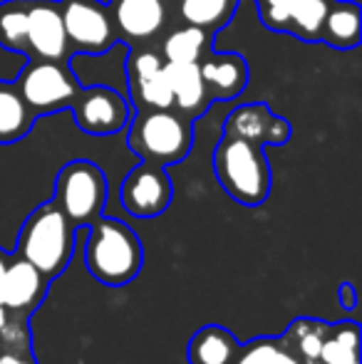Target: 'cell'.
I'll list each match as a JSON object with an SVG mask.
<instances>
[{
	"label": "cell",
	"mask_w": 362,
	"mask_h": 364,
	"mask_svg": "<svg viewBox=\"0 0 362 364\" xmlns=\"http://www.w3.org/2000/svg\"><path fill=\"white\" fill-rule=\"evenodd\" d=\"M20 97L25 105L33 109V114H48V112L63 109L70 107L78 97V77L68 65L60 60H40V63H30L23 73L18 75Z\"/></svg>",
	"instance_id": "8992f818"
},
{
	"label": "cell",
	"mask_w": 362,
	"mask_h": 364,
	"mask_svg": "<svg viewBox=\"0 0 362 364\" xmlns=\"http://www.w3.org/2000/svg\"><path fill=\"white\" fill-rule=\"evenodd\" d=\"M360 325L353 320L330 325L328 337L320 347L318 364H355L360 362Z\"/></svg>",
	"instance_id": "44dd1931"
},
{
	"label": "cell",
	"mask_w": 362,
	"mask_h": 364,
	"mask_svg": "<svg viewBox=\"0 0 362 364\" xmlns=\"http://www.w3.org/2000/svg\"><path fill=\"white\" fill-rule=\"evenodd\" d=\"M338 300H340V305H343V310H348V312L355 310V305H358V295H355L353 283H340Z\"/></svg>",
	"instance_id": "4316f807"
},
{
	"label": "cell",
	"mask_w": 362,
	"mask_h": 364,
	"mask_svg": "<svg viewBox=\"0 0 362 364\" xmlns=\"http://www.w3.org/2000/svg\"><path fill=\"white\" fill-rule=\"evenodd\" d=\"M166 63H201L203 55H208V30L196 25L176 28L161 45Z\"/></svg>",
	"instance_id": "cb8c5ba5"
},
{
	"label": "cell",
	"mask_w": 362,
	"mask_h": 364,
	"mask_svg": "<svg viewBox=\"0 0 362 364\" xmlns=\"http://www.w3.org/2000/svg\"><path fill=\"white\" fill-rule=\"evenodd\" d=\"M68 45L78 53L100 55L115 48L117 30L112 25L110 8L100 0H60Z\"/></svg>",
	"instance_id": "52a82bcc"
},
{
	"label": "cell",
	"mask_w": 362,
	"mask_h": 364,
	"mask_svg": "<svg viewBox=\"0 0 362 364\" xmlns=\"http://www.w3.org/2000/svg\"><path fill=\"white\" fill-rule=\"evenodd\" d=\"M78 228L58 208L55 201L38 206L23 223L15 255L33 263L45 278L55 280L68 270L75 255Z\"/></svg>",
	"instance_id": "7a4b0ae2"
},
{
	"label": "cell",
	"mask_w": 362,
	"mask_h": 364,
	"mask_svg": "<svg viewBox=\"0 0 362 364\" xmlns=\"http://www.w3.org/2000/svg\"><path fill=\"white\" fill-rule=\"evenodd\" d=\"M278 364H303L300 360H295L293 355H290V352H283V357H280V362Z\"/></svg>",
	"instance_id": "83f0119b"
},
{
	"label": "cell",
	"mask_w": 362,
	"mask_h": 364,
	"mask_svg": "<svg viewBox=\"0 0 362 364\" xmlns=\"http://www.w3.org/2000/svg\"><path fill=\"white\" fill-rule=\"evenodd\" d=\"M320 40L333 48H355L360 43V5L353 0L330 3L320 28Z\"/></svg>",
	"instance_id": "d6986e66"
},
{
	"label": "cell",
	"mask_w": 362,
	"mask_h": 364,
	"mask_svg": "<svg viewBox=\"0 0 362 364\" xmlns=\"http://www.w3.org/2000/svg\"><path fill=\"white\" fill-rule=\"evenodd\" d=\"M28 48L40 60H65L70 45L60 15V3L28 0Z\"/></svg>",
	"instance_id": "5bb4252c"
},
{
	"label": "cell",
	"mask_w": 362,
	"mask_h": 364,
	"mask_svg": "<svg viewBox=\"0 0 362 364\" xmlns=\"http://www.w3.org/2000/svg\"><path fill=\"white\" fill-rule=\"evenodd\" d=\"M164 73L171 87L174 107H179L186 114H196V112L206 109L208 90L203 85L198 63H164Z\"/></svg>",
	"instance_id": "2e32d148"
},
{
	"label": "cell",
	"mask_w": 362,
	"mask_h": 364,
	"mask_svg": "<svg viewBox=\"0 0 362 364\" xmlns=\"http://www.w3.org/2000/svg\"><path fill=\"white\" fill-rule=\"evenodd\" d=\"M87 228L85 265L92 278L110 288L132 283L144 265V248L134 230L124 220L105 216H100Z\"/></svg>",
	"instance_id": "6da1fadb"
},
{
	"label": "cell",
	"mask_w": 362,
	"mask_h": 364,
	"mask_svg": "<svg viewBox=\"0 0 362 364\" xmlns=\"http://www.w3.org/2000/svg\"><path fill=\"white\" fill-rule=\"evenodd\" d=\"M8 260H10V255L5 253V250H0V275H3L5 265H8Z\"/></svg>",
	"instance_id": "f1b7e54d"
},
{
	"label": "cell",
	"mask_w": 362,
	"mask_h": 364,
	"mask_svg": "<svg viewBox=\"0 0 362 364\" xmlns=\"http://www.w3.org/2000/svg\"><path fill=\"white\" fill-rule=\"evenodd\" d=\"M213 171L223 191L243 206H261L271 193V166L266 151L246 139L223 134L213 151Z\"/></svg>",
	"instance_id": "3957f363"
},
{
	"label": "cell",
	"mask_w": 362,
	"mask_h": 364,
	"mask_svg": "<svg viewBox=\"0 0 362 364\" xmlns=\"http://www.w3.org/2000/svg\"><path fill=\"white\" fill-rule=\"evenodd\" d=\"M328 8L330 0H288L283 30H290L305 40H318Z\"/></svg>",
	"instance_id": "603a6c76"
},
{
	"label": "cell",
	"mask_w": 362,
	"mask_h": 364,
	"mask_svg": "<svg viewBox=\"0 0 362 364\" xmlns=\"http://www.w3.org/2000/svg\"><path fill=\"white\" fill-rule=\"evenodd\" d=\"M129 90L142 109H171L174 97L164 73V60L149 50L129 58Z\"/></svg>",
	"instance_id": "7c38bea8"
},
{
	"label": "cell",
	"mask_w": 362,
	"mask_h": 364,
	"mask_svg": "<svg viewBox=\"0 0 362 364\" xmlns=\"http://www.w3.org/2000/svg\"><path fill=\"white\" fill-rule=\"evenodd\" d=\"M330 322L315 320V317H298V320L290 322L288 332L283 340L285 352L300 360L303 364H318L320 347H323L325 337H328Z\"/></svg>",
	"instance_id": "ac0fdd59"
},
{
	"label": "cell",
	"mask_w": 362,
	"mask_h": 364,
	"mask_svg": "<svg viewBox=\"0 0 362 364\" xmlns=\"http://www.w3.org/2000/svg\"><path fill=\"white\" fill-rule=\"evenodd\" d=\"M53 280L45 278L33 263L10 255L3 275H0V305L10 315L28 317L40 307V302L48 295V288Z\"/></svg>",
	"instance_id": "30bf717a"
},
{
	"label": "cell",
	"mask_w": 362,
	"mask_h": 364,
	"mask_svg": "<svg viewBox=\"0 0 362 364\" xmlns=\"http://www.w3.org/2000/svg\"><path fill=\"white\" fill-rule=\"evenodd\" d=\"M171 0H110L115 30L129 43H147L164 30Z\"/></svg>",
	"instance_id": "8fae6325"
},
{
	"label": "cell",
	"mask_w": 362,
	"mask_h": 364,
	"mask_svg": "<svg viewBox=\"0 0 362 364\" xmlns=\"http://www.w3.org/2000/svg\"><path fill=\"white\" fill-rule=\"evenodd\" d=\"M285 347L280 337H256L238 347V355L233 364H278Z\"/></svg>",
	"instance_id": "484cf974"
},
{
	"label": "cell",
	"mask_w": 362,
	"mask_h": 364,
	"mask_svg": "<svg viewBox=\"0 0 362 364\" xmlns=\"http://www.w3.org/2000/svg\"><path fill=\"white\" fill-rule=\"evenodd\" d=\"M35 114L25 100L20 97L18 87L0 80V144H15L30 132Z\"/></svg>",
	"instance_id": "ffe728a7"
},
{
	"label": "cell",
	"mask_w": 362,
	"mask_h": 364,
	"mask_svg": "<svg viewBox=\"0 0 362 364\" xmlns=\"http://www.w3.org/2000/svg\"><path fill=\"white\" fill-rule=\"evenodd\" d=\"M53 201L75 228L95 223L107 203V178L102 168L87 159L65 164L55 181Z\"/></svg>",
	"instance_id": "5b68a950"
},
{
	"label": "cell",
	"mask_w": 362,
	"mask_h": 364,
	"mask_svg": "<svg viewBox=\"0 0 362 364\" xmlns=\"http://www.w3.org/2000/svg\"><path fill=\"white\" fill-rule=\"evenodd\" d=\"M355 364H360V362H355Z\"/></svg>",
	"instance_id": "4dcf8cb0"
},
{
	"label": "cell",
	"mask_w": 362,
	"mask_h": 364,
	"mask_svg": "<svg viewBox=\"0 0 362 364\" xmlns=\"http://www.w3.org/2000/svg\"><path fill=\"white\" fill-rule=\"evenodd\" d=\"M70 107H73L80 129L95 136L115 134V132L124 129V124L129 122V107H127L124 97L105 85H95L78 92Z\"/></svg>",
	"instance_id": "9c48e42d"
},
{
	"label": "cell",
	"mask_w": 362,
	"mask_h": 364,
	"mask_svg": "<svg viewBox=\"0 0 362 364\" xmlns=\"http://www.w3.org/2000/svg\"><path fill=\"white\" fill-rule=\"evenodd\" d=\"M223 134L246 139L258 146L285 144L290 139V124L283 117H275L266 105L253 102V105L236 107L228 114L226 124H223Z\"/></svg>",
	"instance_id": "4fadbf2b"
},
{
	"label": "cell",
	"mask_w": 362,
	"mask_h": 364,
	"mask_svg": "<svg viewBox=\"0 0 362 364\" xmlns=\"http://www.w3.org/2000/svg\"><path fill=\"white\" fill-rule=\"evenodd\" d=\"M198 68H201L203 85L213 97L228 100V97H236L246 87L248 68L241 55H203Z\"/></svg>",
	"instance_id": "9a60e30c"
},
{
	"label": "cell",
	"mask_w": 362,
	"mask_h": 364,
	"mask_svg": "<svg viewBox=\"0 0 362 364\" xmlns=\"http://www.w3.org/2000/svg\"><path fill=\"white\" fill-rule=\"evenodd\" d=\"M174 186L164 166L142 161L124 176L119 188V201L124 211L134 218H156L171 206Z\"/></svg>",
	"instance_id": "ba28073f"
},
{
	"label": "cell",
	"mask_w": 362,
	"mask_h": 364,
	"mask_svg": "<svg viewBox=\"0 0 362 364\" xmlns=\"http://www.w3.org/2000/svg\"><path fill=\"white\" fill-rule=\"evenodd\" d=\"M261 3H285V0H261Z\"/></svg>",
	"instance_id": "f546056e"
},
{
	"label": "cell",
	"mask_w": 362,
	"mask_h": 364,
	"mask_svg": "<svg viewBox=\"0 0 362 364\" xmlns=\"http://www.w3.org/2000/svg\"><path fill=\"white\" fill-rule=\"evenodd\" d=\"M0 45L8 50H28V0L0 3Z\"/></svg>",
	"instance_id": "d4e9b609"
},
{
	"label": "cell",
	"mask_w": 362,
	"mask_h": 364,
	"mask_svg": "<svg viewBox=\"0 0 362 364\" xmlns=\"http://www.w3.org/2000/svg\"><path fill=\"white\" fill-rule=\"evenodd\" d=\"M238 0H174L181 20L203 30H216L228 25Z\"/></svg>",
	"instance_id": "7402d4cb"
},
{
	"label": "cell",
	"mask_w": 362,
	"mask_h": 364,
	"mask_svg": "<svg viewBox=\"0 0 362 364\" xmlns=\"http://www.w3.org/2000/svg\"><path fill=\"white\" fill-rule=\"evenodd\" d=\"M129 146L142 161L156 166L179 164L193 146L191 119L171 109H142L129 129Z\"/></svg>",
	"instance_id": "277c9868"
},
{
	"label": "cell",
	"mask_w": 362,
	"mask_h": 364,
	"mask_svg": "<svg viewBox=\"0 0 362 364\" xmlns=\"http://www.w3.org/2000/svg\"><path fill=\"white\" fill-rule=\"evenodd\" d=\"M238 340L221 325H206L191 337L186 350L188 364H233L238 355Z\"/></svg>",
	"instance_id": "e0dca14e"
}]
</instances>
